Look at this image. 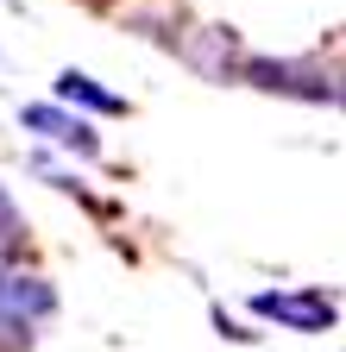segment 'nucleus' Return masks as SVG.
<instances>
[{"instance_id":"obj_4","label":"nucleus","mask_w":346,"mask_h":352,"mask_svg":"<svg viewBox=\"0 0 346 352\" xmlns=\"http://www.w3.org/2000/svg\"><path fill=\"white\" fill-rule=\"evenodd\" d=\"M246 76L258 88H277V95H302V101H327L340 95V82L315 76V69H302V63H246Z\"/></svg>"},{"instance_id":"obj_7","label":"nucleus","mask_w":346,"mask_h":352,"mask_svg":"<svg viewBox=\"0 0 346 352\" xmlns=\"http://www.w3.org/2000/svg\"><path fill=\"white\" fill-rule=\"evenodd\" d=\"M340 101H346V76H340Z\"/></svg>"},{"instance_id":"obj_1","label":"nucleus","mask_w":346,"mask_h":352,"mask_svg":"<svg viewBox=\"0 0 346 352\" xmlns=\"http://www.w3.org/2000/svg\"><path fill=\"white\" fill-rule=\"evenodd\" d=\"M252 308H258L265 321L296 327V333H327V327H334V302H327L321 289H258Z\"/></svg>"},{"instance_id":"obj_6","label":"nucleus","mask_w":346,"mask_h":352,"mask_svg":"<svg viewBox=\"0 0 346 352\" xmlns=\"http://www.w3.org/2000/svg\"><path fill=\"white\" fill-rule=\"evenodd\" d=\"M25 252V214L13 208V195L0 189V258H19Z\"/></svg>"},{"instance_id":"obj_3","label":"nucleus","mask_w":346,"mask_h":352,"mask_svg":"<svg viewBox=\"0 0 346 352\" xmlns=\"http://www.w3.org/2000/svg\"><path fill=\"white\" fill-rule=\"evenodd\" d=\"M51 308H57V296H51L45 277H13V271H0V315H7V321L32 327V321H45Z\"/></svg>"},{"instance_id":"obj_5","label":"nucleus","mask_w":346,"mask_h":352,"mask_svg":"<svg viewBox=\"0 0 346 352\" xmlns=\"http://www.w3.org/2000/svg\"><path fill=\"white\" fill-rule=\"evenodd\" d=\"M57 101H69V107L82 101V107H95V113H126V101L107 95V88H101L95 76H82V69H63V76H57Z\"/></svg>"},{"instance_id":"obj_2","label":"nucleus","mask_w":346,"mask_h":352,"mask_svg":"<svg viewBox=\"0 0 346 352\" xmlns=\"http://www.w3.org/2000/svg\"><path fill=\"white\" fill-rule=\"evenodd\" d=\"M19 126L25 132H38V139H51V145H69V151H82V157H95L101 151V139H95V126L89 120H76V113H63V107H25L19 113Z\"/></svg>"}]
</instances>
